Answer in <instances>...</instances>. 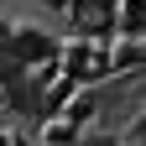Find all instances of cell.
Instances as JSON below:
<instances>
[{
    "label": "cell",
    "mask_w": 146,
    "mask_h": 146,
    "mask_svg": "<svg viewBox=\"0 0 146 146\" xmlns=\"http://www.w3.org/2000/svg\"><path fill=\"white\" fill-rule=\"evenodd\" d=\"M73 146H120V136H115V131H84Z\"/></svg>",
    "instance_id": "2"
},
{
    "label": "cell",
    "mask_w": 146,
    "mask_h": 146,
    "mask_svg": "<svg viewBox=\"0 0 146 146\" xmlns=\"http://www.w3.org/2000/svg\"><path fill=\"white\" fill-rule=\"evenodd\" d=\"M131 141H136V146H146V115H136V125H131Z\"/></svg>",
    "instance_id": "3"
},
{
    "label": "cell",
    "mask_w": 146,
    "mask_h": 146,
    "mask_svg": "<svg viewBox=\"0 0 146 146\" xmlns=\"http://www.w3.org/2000/svg\"><path fill=\"white\" fill-rule=\"evenodd\" d=\"M16 58H21V63H42L47 58V52H52V36H42V31H16Z\"/></svg>",
    "instance_id": "1"
}]
</instances>
